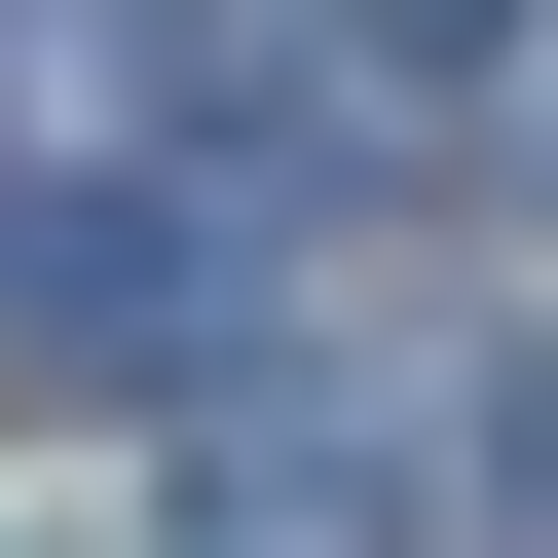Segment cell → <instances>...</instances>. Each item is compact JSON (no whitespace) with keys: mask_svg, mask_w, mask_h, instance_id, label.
<instances>
[{"mask_svg":"<svg viewBox=\"0 0 558 558\" xmlns=\"http://www.w3.org/2000/svg\"><path fill=\"white\" fill-rule=\"evenodd\" d=\"M186 373V223L149 186H0V410H149Z\"/></svg>","mask_w":558,"mask_h":558,"instance_id":"1","label":"cell"},{"mask_svg":"<svg viewBox=\"0 0 558 558\" xmlns=\"http://www.w3.org/2000/svg\"><path fill=\"white\" fill-rule=\"evenodd\" d=\"M373 521H410L373 410H223V447H186V558H373Z\"/></svg>","mask_w":558,"mask_h":558,"instance_id":"2","label":"cell"},{"mask_svg":"<svg viewBox=\"0 0 558 558\" xmlns=\"http://www.w3.org/2000/svg\"><path fill=\"white\" fill-rule=\"evenodd\" d=\"M447 484H484V558H558V373H484V447H447Z\"/></svg>","mask_w":558,"mask_h":558,"instance_id":"3","label":"cell"},{"mask_svg":"<svg viewBox=\"0 0 558 558\" xmlns=\"http://www.w3.org/2000/svg\"><path fill=\"white\" fill-rule=\"evenodd\" d=\"M373 38H484V0H373Z\"/></svg>","mask_w":558,"mask_h":558,"instance_id":"4","label":"cell"}]
</instances>
